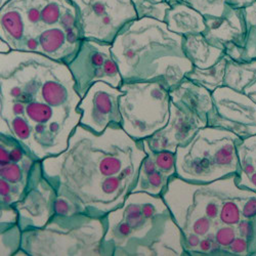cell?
<instances>
[{
    "label": "cell",
    "mask_w": 256,
    "mask_h": 256,
    "mask_svg": "<svg viewBox=\"0 0 256 256\" xmlns=\"http://www.w3.org/2000/svg\"><path fill=\"white\" fill-rule=\"evenodd\" d=\"M80 100L66 64L33 52L0 54V134L36 160L67 150Z\"/></svg>",
    "instance_id": "6da1fadb"
},
{
    "label": "cell",
    "mask_w": 256,
    "mask_h": 256,
    "mask_svg": "<svg viewBox=\"0 0 256 256\" xmlns=\"http://www.w3.org/2000/svg\"><path fill=\"white\" fill-rule=\"evenodd\" d=\"M146 156L142 140L130 138L121 124L110 125L100 134L79 124L67 150L41 163L58 196L80 213L102 218L132 193Z\"/></svg>",
    "instance_id": "7a4b0ae2"
},
{
    "label": "cell",
    "mask_w": 256,
    "mask_h": 256,
    "mask_svg": "<svg viewBox=\"0 0 256 256\" xmlns=\"http://www.w3.org/2000/svg\"><path fill=\"white\" fill-rule=\"evenodd\" d=\"M162 198L186 255H256V192L239 186L236 174L208 184L174 176Z\"/></svg>",
    "instance_id": "3957f363"
},
{
    "label": "cell",
    "mask_w": 256,
    "mask_h": 256,
    "mask_svg": "<svg viewBox=\"0 0 256 256\" xmlns=\"http://www.w3.org/2000/svg\"><path fill=\"white\" fill-rule=\"evenodd\" d=\"M184 36L165 22L140 18L128 23L112 44V54L123 82H160L176 86L194 66L186 56Z\"/></svg>",
    "instance_id": "277c9868"
},
{
    "label": "cell",
    "mask_w": 256,
    "mask_h": 256,
    "mask_svg": "<svg viewBox=\"0 0 256 256\" xmlns=\"http://www.w3.org/2000/svg\"><path fill=\"white\" fill-rule=\"evenodd\" d=\"M104 218L102 255H186L182 232L161 196L132 193Z\"/></svg>",
    "instance_id": "5b68a950"
},
{
    "label": "cell",
    "mask_w": 256,
    "mask_h": 256,
    "mask_svg": "<svg viewBox=\"0 0 256 256\" xmlns=\"http://www.w3.org/2000/svg\"><path fill=\"white\" fill-rule=\"evenodd\" d=\"M6 4L23 16L24 52L44 54L66 65L75 58L84 37L72 0H10Z\"/></svg>",
    "instance_id": "8992f818"
},
{
    "label": "cell",
    "mask_w": 256,
    "mask_h": 256,
    "mask_svg": "<svg viewBox=\"0 0 256 256\" xmlns=\"http://www.w3.org/2000/svg\"><path fill=\"white\" fill-rule=\"evenodd\" d=\"M104 232V216L56 214L44 228L23 230L20 249L32 256L102 255Z\"/></svg>",
    "instance_id": "52a82bcc"
},
{
    "label": "cell",
    "mask_w": 256,
    "mask_h": 256,
    "mask_svg": "<svg viewBox=\"0 0 256 256\" xmlns=\"http://www.w3.org/2000/svg\"><path fill=\"white\" fill-rule=\"evenodd\" d=\"M240 136L224 128L206 126L176 151V176L195 184H208L237 174Z\"/></svg>",
    "instance_id": "ba28073f"
},
{
    "label": "cell",
    "mask_w": 256,
    "mask_h": 256,
    "mask_svg": "<svg viewBox=\"0 0 256 256\" xmlns=\"http://www.w3.org/2000/svg\"><path fill=\"white\" fill-rule=\"evenodd\" d=\"M119 108L124 132L144 140L164 128L170 116L169 88L160 82H123Z\"/></svg>",
    "instance_id": "9c48e42d"
},
{
    "label": "cell",
    "mask_w": 256,
    "mask_h": 256,
    "mask_svg": "<svg viewBox=\"0 0 256 256\" xmlns=\"http://www.w3.org/2000/svg\"><path fill=\"white\" fill-rule=\"evenodd\" d=\"M77 8L84 39L113 44L138 14L132 0H72Z\"/></svg>",
    "instance_id": "30bf717a"
},
{
    "label": "cell",
    "mask_w": 256,
    "mask_h": 256,
    "mask_svg": "<svg viewBox=\"0 0 256 256\" xmlns=\"http://www.w3.org/2000/svg\"><path fill=\"white\" fill-rule=\"evenodd\" d=\"M75 88L82 98L96 82H106L120 88L123 83L112 54V44L92 39H83L75 58L68 64Z\"/></svg>",
    "instance_id": "8fae6325"
},
{
    "label": "cell",
    "mask_w": 256,
    "mask_h": 256,
    "mask_svg": "<svg viewBox=\"0 0 256 256\" xmlns=\"http://www.w3.org/2000/svg\"><path fill=\"white\" fill-rule=\"evenodd\" d=\"M208 125L228 130L241 140L256 134V102L241 92L222 86L212 92Z\"/></svg>",
    "instance_id": "7c38bea8"
},
{
    "label": "cell",
    "mask_w": 256,
    "mask_h": 256,
    "mask_svg": "<svg viewBox=\"0 0 256 256\" xmlns=\"http://www.w3.org/2000/svg\"><path fill=\"white\" fill-rule=\"evenodd\" d=\"M56 190L44 174L41 161L37 160L31 168L23 198L12 205L18 211V224L22 232L46 226L56 216Z\"/></svg>",
    "instance_id": "4fadbf2b"
},
{
    "label": "cell",
    "mask_w": 256,
    "mask_h": 256,
    "mask_svg": "<svg viewBox=\"0 0 256 256\" xmlns=\"http://www.w3.org/2000/svg\"><path fill=\"white\" fill-rule=\"evenodd\" d=\"M123 94L120 88L106 82L94 83L78 104L81 113L79 124L98 134L112 124H121L119 102Z\"/></svg>",
    "instance_id": "5bb4252c"
},
{
    "label": "cell",
    "mask_w": 256,
    "mask_h": 256,
    "mask_svg": "<svg viewBox=\"0 0 256 256\" xmlns=\"http://www.w3.org/2000/svg\"><path fill=\"white\" fill-rule=\"evenodd\" d=\"M207 125V118L170 102V116L167 125L151 138L142 140L144 150L176 153L178 146H186L201 128Z\"/></svg>",
    "instance_id": "9a60e30c"
},
{
    "label": "cell",
    "mask_w": 256,
    "mask_h": 256,
    "mask_svg": "<svg viewBox=\"0 0 256 256\" xmlns=\"http://www.w3.org/2000/svg\"><path fill=\"white\" fill-rule=\"evenodd\" d=\"M205 22L207 28L203 34L210 44L222 48L230 60L242 62L246 40L243 8H232L228 6L220 16L205 18Z\"/></svg>",
    "instance_id": "2e32d148"
},
{
    "label": "cell",
    "mask_w": 256,
    "mask_h": 256,
    "mask_svg": "<svg viewBox=\"0 0 256 256\" xmlns=\"http://www.w3.org/2000/svg\"><path fill=\"white\" fill-rule=\"evenodd\" d=\"M136 186L132 193L144 192L153 196H161L168 186L169 180L176 176V153L146 150Z\"/></svg>",
    "instance_id": "e0dca14e"
},
{
    "label": "cell",
    "mask_w": 256,
    "mask_h": 256,
    "mask_svg": "<svg viewBox=\"0 0 256 256\" xmlns=\"http://www.w3.org/2000/svg\"><path fill=\"white\" fill-rule=\"evenodd\" d=\"M170 100L176 106H184L208 119L213 110L212 92L202 85L184 78L176 86L169 90Z\"/></svg>",
    "instance_id": "ac0fdd59"
},
{
    "label": "cell",
    "mask_w": 256,
    "mask_h": 256,
    "mask_svg": "<svg viewBox=\"0 0 256 256\" xmlns=\"http://www.w3.org/2000/svg\"><path fill=\"white\" fill-rule=\"evenodd\" d=\"M164 22L170 31L182 36L203 34L207 28L205 18L182 2L167 10Z\"/></svg>",
    "instance_id": "d6986e66"
},
{
    "label": "cell",
    "mask_w": 256,
    "mask_h": 256,
    "mask_svg": "<svg viewBox=\"0 0 256 256\" xmlns=\"http://www.w3.org/2000/svg\"><path fill=\"white\" fill-rule=\"evenodd\" d=\"M226 58L224 86L241 92L256 102V60L236 62Z\"/></svg>",
    "instance_id": "ffe728a7"
},
{
    "label": "cell",
    "mask_w": 256,
    "mask_h": 256,
    "mask_svg": "<svg viewBox=\"0 0 256 256\" xmlns=\"http://www.w3.org/2000/svg\"><path fill=\"white\" fill-rule=\"evenodd\" d=\"M182 48L193 66L202 70L216 65L226 56L224 50L210 44L204 34L184 36Z\"/></svg>",
    "instance_id": "44dd1931"
},
{
    "label": "cell",
    "mask_w": 256,
    "mask_h": 256,
    "mask_svg": "<svg viewBox=\"0 0 256 256\" xmlns=\"http://www.w3.org/2000/svg\"><path fill=\"white\" fill-rule=\"evenodd\" d=\"M0 8V40L6 41L12 50L24 52L26 31L22 14L8 4Z\"/></svg>",
    "instance_id": "7402d4cb"
},
{
    "label": "cell",
    "mask_w": 256,
    "mask_h": 256,
    "mask_svg": "<svg viewBox=\"0 0 256 256\" xmlns=\"http://www.w3.org/2000/svg\"><path fill=\"white\" fill-rule=\"evenodd\" d=\"M239 168L236 182L239 186L256 192V134L237 144Z\"/></svg>",
    "instance_id": "603a6c76"
},
{
    "label": "cell",
    "mask_w": 256,
    "mask_h": 256,
    "mask_svg": "<svg viewBox=\"0 0 256 256\" xmlns=\"http://www.w3.org/2000/svg\"><path fill=\"white\" fill-rule=\"evenodd\" d=\"M226 60L228 58L224 56L216 65L211 68L202 70L194 67L193 70L186 76V78L202 85L209 92H213L216 88L224 86Z\"/></svg>",
    "instance_id": "cb8c5ba5"
},
{
    "label": "cell",
    "mask_w": 256,
    "mask_h": 256,
    "mask_svg": "<svg viewBox=\"0 0 256 256\" xmlns=\"http://www.w3.org/2000/svg\"><path fill=\"white\" fill-rule=\"evenodd\" d=\"M246 20V40L242 62L256 60V2L243 8Z\"/></svg>",
    "instance_id": "d4e9b609"
},
{
    "label": "cell",
    "mask_w": 256,
    "mask_h": 256,
    "mask_svg": "<svg viewBox=\"0 0 256 256\" xmlns=\"http://www.w3.org/2000/svg\"><path fill=\"white\" fill-rule=\"evenodd\" d=\"M22 232L18 224H2V256L16 254L22 247Z\"/></svg>",
    "instance_id": "484cf974"
},
{
    "label": "cell",
    "mask_w": 256,
    "mask_h": 256,
    "mask_svg": "<svg viewBox=\"0 0 256 256\" xmlns=\"http://www.w3.org/2000/svg\"><path fill=\"white\" fill-rule=\"evenodd\" d=\"M199 12L204 18L220 16L228 8V0H180Z\"/></svg>",
    "instance_id": "4316f807"
},
{
    "label": "cell",
    "mask_w": 256,
    "mask_h": 256,
    "mask_svg": "<svg viewBox=\"0 0 256 256\" xmlns=\"http://www.w3.org/2000/svg\"><path fill=\"white\" fill-rule=\"evenodd\" d=\"M138 18H152L164 22L167 10L172 8L167 2H153L151 0H132Z\"/></svg>",
    "instance_id": "83f0119b"
},
{
    "label": "cell",
    "mask_w": 256,
    "mask_h": 256,
    "mask_svg": "<svg viewBox=\"0 0 256 256\" xmlns=\"http://www.w3.org/2000/svg\"><path fill=\"white\" fill-rule=\"evenodd\" d=\"M256 2V0H228L226 4L232 8H245Z\"/></svg>",
    "instance_id": "f1b7e54d"
},
{
    "label": "cell",
    "mask_w": 256,
    "mask_h": 256,
    "mask_svg": "<svg viewBox=\"0 0 256 256\" xmlns=\"http://www.w3.org/2000/svg\"><path fill=\"white\" fill-rule=\"evenodd\" d=\"M0 48H2L0 50V54H8L12 50V48L4 40H0Z\"/></svg>",
    "instance_id": "f546056e"
},
{
    "label": "cell",
    "mask_w": 256,
    "mask_h": 256,
    "mask_svg": "<svg viewBox=\"0 0 256 256\" xmlns=\"http://www.w3.org/2000/svg\"><path fill=\"white\" fill-rule=\"evenodd\" d=\"M153 2H157V4H161V2H166V0H151Z\"/></svg>",
    "instance_id": "4dcf8cb0"
}]
</instances>
